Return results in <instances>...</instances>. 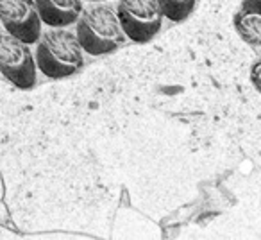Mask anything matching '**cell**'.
<instances>
[{
  "label": "cell",
  "instance_id": "6",
  "mask_svg": "<svg viewBox=\"0 0 261 240\" xmlns=\"http://www.w3.org/2000/svg\"><path fill=\"white\" fill-rule=\"evenodd\" d=\"M41 23L50 27H66L77 22L83 2L81 0H34Z\"/></svg>",
  "mask_w": 261,
  "mask_h": 240
},
{
  "label": "cell",
  "instance_id": "4",
  "mask_svg": "<svg viewBox=\"0 0 261 240\" xmlns=\"http://www.w3.org/2000/svg\"><path fill=\"white\" fill-rule=\"evenodd\" d=\"M0 74L20 90L36 84V61L29 45L8 33H0Z\"/></svg>",
  "mask_w": 261,
  "mask_h": 240
},
{
  "label": "cell",
  "instance_id": "1",
  "mask_svg": "<svg viewBox=\"0 0 261 240\" xmlns=\"http://www.w3.org/2000/svg\"><path fill=\"white\" fill-rule=\"evenodd\" d=\"M75 38L83 52L90 56L111 54L125 41L116 11L106 4H95L81 11Z\"/></svg>",
  "mask_w": 261,
  "mask_h": 240
},
{
  "label": "cell",
  "instance_id": "8",
  "mask_svg": "<svg viewBox=\"0 0 261 240\" xmlns=\"http://www.w3.org/2000/svg\"><path fill=\"white\" fill-rule=\"evenodd\" d=\"M90 2H104V0H90Z\"/></svg>",
  "mask_w": 261,
  "mask_h": 240
},
{
  "label": "cell",
  "instance_id": "2",
  "mask_svg": "<svg viewBox=\"0 0 261 240\" xmlns=\"http://www.w3.org/2000/svg\"><path fill=\"white\" fill-rule=\"evenodd\" d=\"M36 43V66L50 79H65L83 66V49L75 34L65 27H54L40 34Z\"/></svg>",
  "mask_w": 261,
  "mask_h": 240
},
{
  "label": "cell",
  "instance_id": "3",
  "mask_svg": "<svg viewBox=\"0 0 261 240\" xmlns=\"http://www.w3.org/2000/svg\"><path fill=\"white\" fill-rule=\"evenodd\" d=\"M116 16L125 38L135 43L154 40L165 18L156 0H118Z\"/></svg>",
  "mask_w": 261,
  "mask_h": 240
},
{
  "label": "cell",
  "instance_id": "7",
  "mask_svg": "<svg viewBox=\"0 0 261 240\" xmlns=\"http://www.w3.org/2000/svg\"><path fill=\"white\" fill-rule=\"evenodd\" d=\"M156 2L165 18L175 23L185 22L192 15L193 8L197 4V0H156Z\"/></svg>",
  "mask_w": 261,
  "mask_h": 240
},
{
  "label": "cell",
  "instance_id": "5",
  "mask_svg": "<svg viewBox=\"0 0 261 240\" xmlns=\"http://www.w3.org/2000/svg\"><path fill=\"white\" fill-rule=\"evenodd\" d=\"M0 22L8 34L23 43H36L41 34V20L34 0H0Z\"/></svg>",
  "mask_w": 261,
  "mask_h": 240
}]
</instances>
